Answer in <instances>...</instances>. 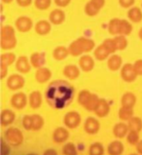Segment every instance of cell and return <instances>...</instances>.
<instances>
[{"label": "cell", "instance_id": "1", "mask_svg": "<svg viewBox=\"0 0 142 155\" xmlns=\"http://www.w3.org/2000/svg\"><path fill=\"white\" fill-rule=\"evenodd\" d=\"M95 47V41L88 37H79L76 40L71 42L68 46L69 55L73 57H78L83 55L84 53H89L94 50Z\"/></svg>", "mask_w": 142, "mask_h": 155}, {"label": "cell", "instance_id": "2", "mask_svg": "<svg viewBox=\"0 0 142 155\" xmlns=\"http://www.w3.org/2000/svg\"><path fill=\"white\" fill-rule=\"evenodd\" d=\"M15 28L12 25H2L0 33V46L2 50H12L17 46Z\"/></svg>", "mask_w": 142, "mask_h": 155}, {"label": "cell", "instance_id": "3", "mask_svg": "<svg viewBox=\"0 0 142 155\" xmlns=\"http://www.w3.org/2000/svg\"><path fill=\"white\" fill-rule=\"evenodd\" d=\"M3 139L12 147H20L24 143V135L20 129L15 127H10L4 132Z\"/></svg>", "mask_w": 142, "mask_h": 155}, {"label": "cell", "instance_id": "4", "mask_svg": "<svg viewBox=\"0 0 142 155\" xmlns=\"http://www.w3.org/2000/svg\"><path fill=\"white\" fill-rule=\"evenodd\" d=\"M25 85V79L23 75L21 74H12L8 77L6 86L9 90L11 91H19L23 89Z\"/></svg>", "mask_w": 142, "mask_h": 155}, {"label": "cell", "instance_id": "5", "mask_svg": "<svg viewBox=\"0 0 142 155\" xmlns=\"http://www.w3.org/2000/svg\"><path fill=\"white\" fill-rule=\"evenodd\" d=\"M82 118L79 112L72 110V111L67 112L63 117V123L66 128L68 129H76V128L81 124Z\"/></svg>", "mask_w": 142, "mask_h": 155}, {"label": "cell", "instance_id": "6", "mask_svg": "<svg viewBox=\"0 0 142 155\" xmlns=\"http://www.w3.org/2000/svg\"><path fill=\"white\" fill-rule=\"evenodd\" d=\"M138 76L134 69V64H125L121 68V77L125 82L131 83L134 82L136 77Z\"/></svg>", "mask_w": 142, "mask_h": 155}, {"label": "cell", "instance_id": "7", "mask_svg": "<svg viewBox=\"0 0 142 155\" xmlns=\"http://www.w3.org/2000/svg\"><path fill=\"white\" fill-rule=\"evenodd\" d=\"M28 98L23 92H18L11 98V105L16 109H24L27 104Z\"/></svg>", "mask_w": 142, "mask_h": 155}, {"label": "cell", "instance_id": "8", "mask_svg": "<svg viewBox=\"0 0 142 155\" xmlns=\"http://www.w3.org/2000/svg\"><path fill=\"white\" fill-rule=\"evenodd\" d=\"M15 25L17 30L20 32H28L33 26V21L29 17L21 16L15 21Z\"/></svg>", "mask_w": 142, "mask_h": 155}, {"label": "cell", "instance_id": "9", "mask_svg": "<svg viewBox=\"0 0 142 155\" xmlns=\"http://www.w3.org/2000/svg\"><path fill=\"white\" fill-rule=\"evenodd\" d=\"M100 129V123L95 117H88L84 123V131L89 135H95Z\"/></svg>", "mask_w": 142, "mask_h": 155}, {"label": "cell", "instance_id": "10", "mask_svg": "<svg viewBox=\"0 0 142 155\" xmlns=\"http://www.w3.org/2000/svg\"><path fill=\"white\" fill-rule=\"evenodd\" d=\"M31 66L34 68H44V64H46V54L44 52H35L29 58Z\"/></svg>", "mask_w": 142, "mask_h": 155}, {"label": "cell", "instance_id": "11", "mask_svg": "<svg viewBox=\"0 0 142 155\" xmlns=\"http://www.w3.org/2000/svg\"><path fill=\"white\" fill-rule=\"evenodd\" d=\"M16 69L21 74L28 73L31 69V64L26 56H21L16 61Z\"/></svg>", "mask_w": 142, "mask_h": 155}, {"label": "cell", "instance_id": "12", "mask_svg": "<svg viewBox=\"0 0 142 155\" xmlns=\"http://www.w3.org/2000/svg\"><path fill=\"white\" fill-rule=\"evenodd\" d=\"M53 140L56 143H65L69 138V132L64 127H57L56 129L53 132Z\"/></svg>", "mask_w": 142, "mask_h": 155}, {"label": "cell", "instance_id": "13", "mask_svg": "<svg viewBox=\"0 0 142 155\" xmlns=\"http://www.w3.org/2000/svg\"><path fill=\"white\" fill-rule=\"evenodd\" d=\"M79 68L85 72L92 71L95 68V60L90 55H83L79 60Z\"/></svg>", "mask_w": 142, "mask_h": 155}, {"label": "cell", "instance_id": "14", "mask_svg": "<svg viewBox=\"0 0 142 155\" xmlns=\"http://www.w3.org/2000/svg\"><path fill=\"white\" fill-rule=\"evenodd\" d=\"M16 120V114L11 109H3L0 114V123L3 127L10 126Z\"/></svg>", "mask_w": 142, "mask_h": 155}, {"label": "cell", "instance_id": "15", "mask_svg": "<svg viewBox=\"0 0 142 155\" xmlns=\"http://www.w3.org/2000/svg\"><path fill=\"white\" fill-rule=\"evenodd\" d=\"M50 23L55 25H60L64 23L65 21V13L60 9H55L50 13L49 16Z\"/></svg>", "mask_w": 142, "mask_h": 155}, {"label": "cell", "instance_id": "16", "mask_svg": "<svg viewBox=\"0 0 142 155\" xmlns=\"http://www.w3.org/2000/svg\"><path fill=\"white\" fill-rule=\"evenodd\" d=\"M128 132H130V128H128L127 124L124 122H119L115 124L113 127V135L117 139H124L127 136Z\"/></svg>", "mask_w": 142, "mask_h": 155}, {"label": "cell", "instance_id": "17", "mask_svg": "<svg viewBox=\"0 0 142 155\" xmlns=\"http://www.w3.org/2000/svg\"><path fill=\"white\" fill-rule=\"evenodd\" d=\"M52 77V71L48 68H38L35 72V79L39 84L47 83Z\"/></svg>", "mask_w": 142, "mask_h": 155}, {"label": "cell", "instance_id": "18", "mask_svg": "<svg viewBox=\"0 0 142 155\" xmlns=\"http://www.w3.org/2000/svg\"><path fill=\"white\" fill-rule=\"evenodd\" d=\"M110 112V104L105 99H100L97 107L95 110V113L97 117L99 118H104L106 117Z\"/></svg>", "mask_w": 142, "mask_h": 155}, {"label": "cell", "instance_id": "19", "mask_svg": "<svg viewBox=\"0 0 142 155\" xmlns=\"http://www.w3.org/2000/svg\"><path fill=\"white\" fill-rule=\"evenodd\" d=\"M63 73L66 78L70 80H75L80 76V68H78L76 64H67L64 66Z\"/></svg>", "mask_w": 142, "mask_h": 155}, {"label": "cell", "instance_id": "20", "mask_svg": "<svg viewBox=\"0 0 142 155\" xmlns=\"http://www.w3.org/2000/svg\"><path fill=\"white\" fill-rule=\"evenodd\" d=\"M122 64H123V60L119 55L113 54L107 60V66L111 71H117V70L121 69L123 66Z\"/></svg>", "mask_w": 142, "mask_h": 155}, {"label": "cell", "instance_id": "21", "mask_svg": "<svg viewBox=\"0 0 142 155\" xmlns=\"http://www.w3.org/2000/svg\"><path fill=\"white\" fill-rule=\"evenodd\" d=\"M42 94L39 91H33L29 94L28 96V104L30 107L33 109H37L42 105Z\"/></svg>", "mask_w": 142, "mask_h": 155}, {"label": "cell", "instance_id": "22", "mask_svg": "<svg viewBox=\"0 0 142 155\" xmlns=\"http://www.w3.org/2000/svg\"><path fill=\"white\" fill-rule=\"evenodd\" d=\"M35 32L39 35H47L50 33L51 29H52V25H51V23L50 21H48L46 20H41L36 23L35 25Z\"/></svg>", "mask_w": 142, "mask_h": 155}, {"label": "cell", "instance_id": "23", "mask_svg": "<svg viewBox=\"0 0 142 155\" xmlns=\"http://www.w3.org/2000/svg\"><path fill=\"white\" fill-rule=\"evenodd\" d=\"M125 147L122 141L120 140H113L109 143L107 147V152L109 155H122L124 152Z\"/></svg>", "mask_w": 142, "mask_h": 155}, {"label": "cell", "instance_id": "24", "mask_svg": "<svg viewBox=\"0 0 142 155\" xmlns=\"http://www.w3.org/2000/svg\"><path fill=\"white\" fill-rule=\"evenodd\" d=\"M121 104H122V106H125V107L134 108V106L136 104L135 95L131 92L125 93L121 98Z\"/></svg>", "mask_w": 142, "mask_h": 155}, {"label": "cell", "instance_id": "25", "mask_svg": "<svg viewBox=\"0 0 142 155\" xmlns=\"http://www.w3.org/2000/svg\"><path fill=\"white\" fill-rule=\"evenodd\" d=\"M109 55H111L109 51L106 49L103 44H100L99 46H97L94 51V56L97 61H105L109 58Z\"/></svg>", "mask_w": 142, "mask_h": 155}, {"label": "cell", "instance_id": "26", "mask_svg": "<svg viewBox=\"0 0 142 155\" xmlns=\"http://www.w3.org/2000/svg\"><path fill=\"white\" fill-rule=\"evenodd\" d=\"M68 55H69L68 48H66L64 46H57L53 51V58L56 61H63L68 57Z\"/></svg>", "mask_w": 142, "mask_h": 155}, {"label": "cell", "instance_id": "27", "mask_svg": "<svg viewBox=\"0 0 142 155\" xmlns=\"http://www.w3.org/2000/svg\"><path fill=\"white\" fill-rule=\"evenodd\" d=\"M127 17L132 23H140L142 21V11L139 7H131L127 12Z\"/></svg>", "mask_w": 142, "mask_h": 155}, {"label": "cell", "instance_id": "28", "mask_svg": "<svg viewBox=\"0 0 142 155\" xmlns=\"http://www.w3.org/2000/svg\"><path fill=\"white\" fill-rule=\"evenodd\" d=\"M17 58L14 53H4L1 56H0V65H4V66H10L17 61Z\"/></svg>", "mask_w": 142, "mask_h": 155}, {"label": "cell", "instance_id": "29", "mask_svg": "<svg viewBox=\"0 0 142 155\" xmlns=\"http://www.w3.org/2000/svg\"><path fill=\"white\" fill-rule=\"evenodd\" d=\"M132 117H134V108L121 106V108L119 109V118L122 121L128 122Z\"/></svg>", "mask_w": 142, "mask_h": 155}, {"label": "cell", "instance_id": "30", "mask_svg": "<svg viewBox=\"0 0 142 155\" xmlns=\"http://www.w3.org/2000/svg\"><path fill=\"white\" fill-rule=\"evenodd\" d=\"M132 31V25L127 20H121L120 21V29H119V35H124L127 36Z\"/></svg>", "mask_w": 142, "mask_h": 155}, {"label": "cell", "instance_id": "31", "mask_svg": "<svg viewBox=\"0 0 142 155\" xmlns=\"http://www.w3.org/2000/svg\"><path fill=\"white\" fill-rule=\"evenodd\" d=\"M100 99L98 98V96L96 94H92L91 96L90 100L88 101V103L86 104V105L84 106V108H86L88 111H95V108L97 107V104H98Z\"/></svg>", "mask_w": 142, "mask_h": 155}, {"label": "cell", "instance_id": "32", "mask_svg": "<svg viewBox=\"0 0 142 155\" xmlns=\"http://www.w3.org/2000/svg\"><path fill=\"white\" fill-rule=\"evenodd\" d=\"M127 126L130 128V131L140 132L142 130V120L139 117L134 116L127 123Z\"/></svg>", "mask_w": 142, "mask_h": 155}, {"label": "cell", "instance_id": "33", "mask_svg": "<svg viewBox=\"0 0 142 155\" xmlns=\"http://www.w3.org/2000/svg\"><path fill=\"white\" fill-rule=\"evenodd\" d=\"M120 21L121 19H118V18H114L112 19L108 24V31L110 34L112 35H119V29H120Z\"/></svg>", "mask_w": 142, "mask_h": 155}, {"label": "cell", "instance_id": "34", "mask_svg": "<svg viewBox=\"0 0 142 155\" xmlns=\"http://www.w3.org/2000/svg\"><path fill=\"white\" fill-rule=\"evenodd\" d=\"M32 117V131H40L44 126V118L39 114H33Z\"/></svg>", "mask_w": 142, "mask_h": 155}, {"label": "cell", "instance_id": "35", "mask_svg": "<svg viewBox=\"0 0 142 155\" xmlns=\"http://www.w3.org/2000/svg\"><path fill=\"white\" fill-rule=\"evenodd\" d=\"M89 155H104V147L100 143H94L89 148Z\"/></svg>", "mask_w": 142, "mask_h": 155}, {"label": "cell", "instance_id": "36", "mask_svg": "<svg viewBox=\"0 0 142 155\" xmlns=\"http://www.w3.org/2000/svg\"><path fill=\"white\" fill-rule=\"evenodd\" d=\"M92 94L89 91V90H82L80 91V93L78 94V103L80 105H82L83 107L86 105V104L88 103V101L90 100L91 96Z\"/></svg>", "mask_w": 142, "mask_h": 155}, {"label": "cell", "instance_id": "37", "mask_svg": "<svg viewBox=\"0 0 142 155\" xmlns=\"http://www.w3.org/2000/svg\"><path fill=\"white\" fill-rule=\"evenodd\" d=\"M114 40H115V42H116L117 49L119 51L125 50L127 47V44H128L127 39L126 36H124V35H117V36L114 37Z\"/></svg>", "mask_w": 142, "mask_h": 155}, {"label": "cell", "instance_id": "38", "mask_svg": "<svg viewBox=\"0 0 142 155\" xmlns=\"http://www.w3.org/2000/svg\"><path fill=\"white\" fill-rule=\"evenodd\" d=\"M84 11H85V14L89 17H95L99 13L100 10L98 8H96L91 1H89L85 5Z\"/></svg>", "mask_w": 142, "mask_h": 155}, {"label": "cell", "instance_id": "39", "mask_svg": "<svg viewBox=\"0 0 142 155\" xmlns=\"http://www.w3.org/2000/svg\"><path fill=\"white\" fill-rule=\"evenodd\" d=\"M63 155H78L77 147L73 143H66L63 147Z\"/></svg>", "mask_w": 142, "mask_h": 155}, {"label": "cell", "instance_id": "40", "mask_svg": "<svg viewBox=\"0 0 142 155\" xmlns=\"http://www.w3.org/2000/svg\"><path fill=\"white\" fill-rule=\"evenodd\" d=\"M139 133L135 131H130L127 136V141L131 145H136L139 143Z\"/></svg>", "mask_w": 142, "mask_h": 155}, {"label": "cell", "instance_id": "41", "mask_svg": "<svg viewBox=\"0 0 142 155\" xmlns=\"http://www.w3.org/2000/svg\"><path fill=\"white\" fill-rule=\"evenodd\" d=\"M102 44L105 46L106 49L109 51L110 54H114V53L118 50L116 42H115L114 38H107V39H105Z\"/></svg>", "mask_w": 142, "mask_h": 155}, {"label": "cell", "instance_id": "42", "mask_svg": "<svg viewBox=\"0 0 142 155\" xmlns=\"http://www.w3.org/2000/svg\"><path fill=\"white\" fill-rule=\"evenodd\" d=\"M52 4V0H34V5L38 10H47L48 8H50Z\"/></svg>", "mask_w": 142, "mask_h": 155}, {"label": "cell", "instance_id": "43", "mask_svg": "<svg viewBox=\"0 0 142 155\" xmlns=\"http://www.w3.org/2000/svg\"><path fill=\"white\" fill-rule=\"evenodd\" d=\"M21 125L26 131L32 130V117L31 115H24L21 119Z\"/></svg>", "mask_w": 142, "mask_h": 155}, {"label": "cell", "instance_id": "44", "mask_svg": "<svg viewBox=\"0 0 142 155\" xmlns=\"http://www.w3.org/2000/svg\"><path fill=\"white\" fill-rule=\"evenodd\" d=\"M10 144L4 139H1V155H10Z\"/></svg>", "mask_w": 142, "mask_h": 155}, {"label": "cell", "instance_id": "45", "mask_svg": "<svg viewBox=\"0 0 142 155\" xmlns=\"http://www.w3.org/2000/svg\"><path fill=\"white\" fill-rule=\"evenodd\" d=\"M135 3V0H119L120 6L123 8H131Z\"/></svg>", "mask_w": 142, "mask_h": 155}, {"label": "cell", "instance_id": "46", "mask_svg": "<svg viewBox=\"0 0 142 155\" xmlns=\"http://www.w3.org/2000/svg\"><path fill=\"white\" fill-rule=\"evenodd\" d=\"M134 66L137 75H142V60H137L134 64Z\"/></svg>", "mask_w": 142, "mask_h": 155}, {"label": "cell", "instance_id": "47", "mask_svg": "<svg viewBox=\"0 0 142 155\" xmlns=\"http://www.w3.org/2000/svg\"><path fill=\"white\" fill-rule=\"evenodd\" d=\"M55 1V4L57 6V7H60V8H64L66 6H68L71 0H54Z\"/></svg>", "mask_w": 142, "mask_h": 155}, {"label": "cell", "instance_id": "48", "mask_svg": "<svg viewBox=\"0 0 142 155\" xmlns=\"http://www.w3.org/2000/svg\"><path fill=\"white\" fill-rule=\"evenodd\" d=\"M90 1L94 4L96 8H98L99 10H101L105 5V0H90Z\"/></svg>", "mask_w": 142, "mask_h": 155}, {"label": "cell", "instance_id": "49", "mask_svg": "<svg viewBox=\"0 0 142 155\" xmlns=\"http://www.w3.org/2000/svg\"><path fill=\"white\" fill-rule=\"evenodd\" d=\"M18 5L21 7H28L31 5L33 0H16Z\"/></svg>", "mask_w": 142, "mask_h": 155}, {"label": "cell", "instance_id": "50", "mask_svg": "<svg viewBox=\"0 0 142 155\" xmlns=\"http://www.w3.org/2000/svg\"><path fill=\"white\" fill-rule=\"evenodd\" d=\"M8 74V68L4 65H0V77L1 79H4Z\"/></svg>", "mask_w": 142, "mask_h": 155}, {"label": "cell", "instance_id": "51", "mask_svg": "<svg viewBox=\"0 0 142 155\" xmlns=\"http://www.w3.org/2000/svg\"><path fill=\"white\" fill-rule=\"evenodd\" d=\"M43 155H57V152H56V150L54 148H49V149H46L45 151H44Z\"/></svg>", "mask_w": 142, "mask_h": 155}, {"label": "cell", "instance_id": "52", "mask_svg": "<svg viewBox=\"0 0 142 155\" xmlns=\"http://www.w3.org/2000/svg\"><path fill=\"white\" fill-rule=\"evenodd\" d=\"M135 147H136V151H137V153L142 155V140H139V143H137Z\"/></svg>", "mask_w": 142, "mask_h": 155}, {"label": "cell", "instance_id": "53", "mask_svg": "<svg viewBox=\"0 0 142 155\" xmlns=\"http://www.w3.org/2000/svg\"><path fill=\"white\" fill-rule=\"evenodd\" d=\"M1 1L3 3H5V4H10V3L13 2V0H1Z\"/></svg>", "mask_w": 142, "mask_h": 155}, {"label": "cell", "instance_id": "54", "mask_svg": "<svg viewBox=\"0 0 142 155\" xmlns=\"http://www.w3.org/2000/svg\"><path fill=\"white\" fill-rule=\"evenodd\" d=\"M138 37L141 39V40H142V28H140V30H139V31H138Z\"/></svg>", "mask_w": 142, "mask_h": 155}, {"label": "cell", "instance_id": "55", "mask_svg": "<svg viewBox=\"0 0 142 155\" xmlns=\"http://www.w3.org/2000/svg\"><path fill=\"white\" fill-rule=\"evenodd\" d=\"M131 155H140V154H138V153H137V154H131Z\"/></svg>", "mask_w": 142, "mask_h": 155}, {"label": "cell", "instance_id": "56", "mask_svg": "<svg viewBox=\"0 0 142 155\" xmlns=\"http://www.w3.org/2000/svg\"><path fill=\"white\" fill-rule=\"evenodd\" d=\"M28 155H34V154H28Z\"/></svg>", "mask_w": 142, "mask_h": 155}, {"label": "cell", "instance_id": "57", "mask_svg": "<svg viewBox=\"0 0 142 155\" xmlns=\"http://www.w3.org/2000/svg\"><path fill=\"white\" fill-rule=\"evenodd\" d=\"M141 6H142V4H141Z\"/></svg>", "mask_w": 142, "mask_h": 155}]
</instances>
